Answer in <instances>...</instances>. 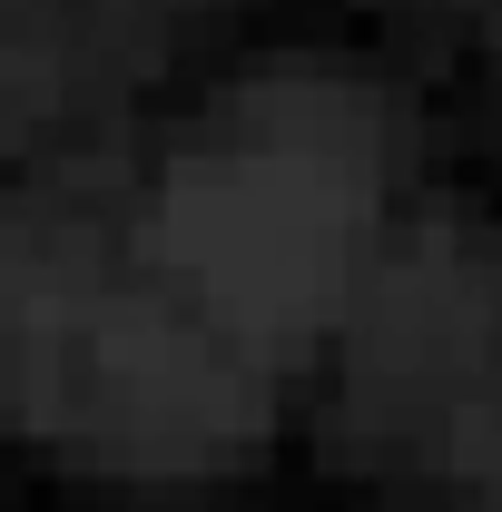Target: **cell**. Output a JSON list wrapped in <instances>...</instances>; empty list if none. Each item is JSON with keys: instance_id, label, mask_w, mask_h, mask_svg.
Here are the masks:
<instances>
[{"instance_id": "1", "label": "cell", "mask_w": 502, "mask_h": 512, "mask_svg": "<svg viewBox=\"0 0 502 512\" xmlns=\"http://www.w3.org/2000/svg\"><path fill=\"white\" fill-rule=\"evenodd\" d=\"M0 404L128 473L217 463L266 424L247 365L60 217H0Z\"/></svg>"}, {"instance_id": "2", "label": "cell", "mask_w": 502, "mask_h": 512, "mask_svg": "<svg viewBox=\"0 0 502 512\" xmlns=\"http://www.w3.org/2000/svg\"><path fill=\"white\" fill-rule=\"evenodd\" d=\"M384 109L345 79L247 89L158 188V247L227 325L296 335L335 316L355 237L375 217Z\"/></svg>"}, {"instance_id": "3", "label": "cell", "mask_w": 502, "mask_h": 512, "mask_svg": "<svg viewBox=\"0 0 502 512\" xmlns=\"http://www.w3.org/2000/svg\"><path fill=\"white\" fill-rule=\"evenodd\" d=\"M355 375L375 404H463L502 375V256L453 237V227H424L414 247L384 266L375 306H365V335H355Z\"/></svg>"}, {"instance_id": "4", "label": "cell", "mask_w": 502, "mask_h": 512, "mask_svg": "<svg viewBox=\"0 0 502 512\" xmlns=\"http://www.w3.org/2000/svg\"><path fill=\"white\" fill-rule=\"evenodd\" d=\"M443 444H453V463H463L473 483H493V493H502V375L483 384V394L453 404V434H443Z\"/></svg>"}]
</instances>
